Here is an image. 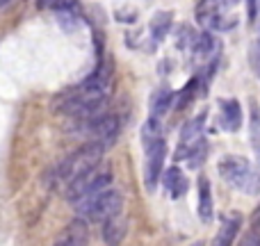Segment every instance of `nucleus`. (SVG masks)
Listing matches in <instances>:
<instances>
[{
	"label": "nucleus",
	"instance_id": "nucleus-1",
	"mask_svg": "<svg viewBox=\"0 0 260 246\" xmlns=\"http://www.w3.org/2000/svg\"><path fill=\"white\" fill-rule=\"evenodd\" d=\"M105 155V146L99 142H87L85 146H80L78 151H73L71 155H67L53 171L48 173V180H50V187H57V185H67L71 183L76 175L85 173V171L94 169V166L101 164Z\"/></svg>",
	"mask_w": 260,
	"mask_h": 246
},
{
	"label": "nucleus",
	"instance_id": "nucleus-2",
	"mask_svg": "<svg viewBox=\"0 0 260 246\" xmlns=\"http://www.w3.org/2000/svg\"><path fill=\"white\" fill-rule=\"evenodd\" d=\"M76 212L87 221H94V224H103L105 219L119 215L123 210V194L119 189H99V192L89 194V196L78 198L76 203Z\"/></svg>",
	"mask_w": 260,
	"mask_h": 246
},
{
	"label": "nucleus",
	"instance_id": "nucleus-3",
	"mask_svg": "<svg viewBox=\"0 0 260 246\" xmlns=\"http://www.w3.org/2000/svg\"><path fill=\"white\" fill-rule=\"evenodd\" d=\"M217 169H219L224 183H229L240 194H247V196H258L260 194V175L249 160L240 155H226L219 160Z\"/></svg>",
	"mask_w": 260,
	"mask_h": 246
},
{
	"label": "nucleus",
	"instance_id": "nucleus-4",
	"mask_svg": "<svg viewBox=\"0 0 260 246\" xmlns=\"http://www.w3.org/2000/svg\"><path fill=\"white\" fill-rule=\"evenodd\" d=\"M110 183H112V173H110V171H101L99 166H94V169L76 175L71 183H67L64 198H67L69 203H76L78 198L89 196V194L99 192V189L110 187Z\"/></svg>",
	"mask_w": 260,
	"mask_h": 246
},
{
	"label": "nucleus",
	"instance_id": "nucleus-5",
	"mask_svg": "<svg viewBox=\"0 0 260 246\" xmlns=\"http://www.w3.org/2000/svg\"><path fill=\"white\" fill-rule=\"evenodd\" d=\"M144 153H146V160H144V185H146V192L153 194L157 187V183H160L162 171H165V160H167L165 137L146 144V146H144Z\"/></svg>",
	"mask_w": 260,
	"mask_h": 246
},
{
	"label": "nucleus",
	"instance_id": "nucleus-6",
	"mask_svg": "<svg viewBox=\"0 0 260 246\" xmlns=\"http://www.w3.org/2000/svg\"><path fill=\"white\" fill-rule=\"evenodd\" d=\"M85 125V130L89 132V137L94 139V142L103 144L105 148H110L114 142H117L119 132H121V117H117V114H110L108 110H105L103 114H99V117L94 119H87V121H80Z\"/></svg>",
	"mask_w": 260,
	"mask_h": 246
},
{
	"label": "nucleus",
	"instance_id": "nucleus-7",
	"mask_svg": "<svg viewBox=\"0 0 260 246\" xmlns=\"http://www.w3.org/2000/svg\"><path fill=\"white\" fill-rule=\"evenodd\" d=\"M197 23L203 27V30L212 32V30H219V32H229L238 25V18L235 16H224L221 12V5L217 0H199L197 5Z\"/></svg>",
	"mask_w": 260,
	"mask_h": 246
},
{
	"label": "nucleus",
	"instance_id": "nucleus-8",
	"mask_svg": "<svg viewBox=\"0 0 260 246\" xmlns=\"http://www.w3.org/2000/svg\"><path fill=\"white\" fill-rule=\"evenodd\" d=\"M206 112H199L194 119H189L187 123L183 125L180 130V142H178V148L174 153V160H185L187 153L197 146L199 142L203 139V130H206Z\"/></svg>",
	"mask_w": 260,
	"mask_h": 246
},
{
	"label": "nucleus",
	"instance_id": "nucleus-9",
	"mask_svg": "<svg viewBox=\"0 0 260 246\" xmlns=\"http://www.w3.org/2000/svg\"><path fill=\"white\" fill-rule=\"evenodd\" d=\"M219 48H221L219 39H217L212 32L203 30L194 37L192 46H189V53H192L194 62H201L203 66H210V64H215V57L219 55Z\"/></svg>",
	"mask_w": 260,
	"mask_h": 246
},
{
	"label": "nucleus",
	"instance_id": "nucleus-10",
	"mask_svg": "<svg viewBox=\"0 0 260 246\" xmlns=\"http://www.w3.org/2000/svg\"><path fill=\"white\" fill-rule=\"evenodd\" d=\"M219 119L224 130L229 132H238L244 123V114H242V105L235 98H221L219 100Z\"/></svg>",
	"mask_w": 260,
	"mask_h": 246
},
{
	"label": "nucleus",
	"instance_id": "nucleus-11",
	"mask_svg": "<svg viewBox=\"0 0 260 246\" xmlns=\"http://www.w3.org/2000/svg\"><path fill=\"white\" fill-rule=\"evenodd\" d=\"M87 242H89V228H87V221L82 217L73 219L64 228V233L55 239V244H64V246H82Z\"/></svg>",
	"mask_w": 260,
	"mask_h": 246
},
{
	"label": "nucleus",
	"instance_id": "nucleus-12",
	"mask_svg": "<svg viewBox=\"0 0 260 246\" xmlns=\"http://www.w3.org/2000/svg\"><path fill=\"white\" fill-rule=\"evenodd\" d=\"M160 180H162V185H165L167 194H169L171 198H180L183 194H187L189 183H187V178H185V173H183L180 166L174 164V166H169L167 171H162Z\"/></svg>",
	"mask_w": 260,
	"mask_h": 246
},
{
	"label": "nucleus",
	"instance_id": "nucleus-13",
	"mask_svg": "<svg viewBox=\"0 0 260 246\" xmlns=\"http://www.w3.org/2000/svg\"><path fill=\"white\" fill-rule=\"evenodd\" d=\"M242 215L240 212H231V215H226L224 219H221V228L219 233H217V239L215 244L217 246H231L238 239V233L242 230Z\"/></svg>",
	"mask_w": 260,
	"mask_h": 246
},
{
	"label": "nucleus",
	"instance_id": "nucleus-14",
	"mask_svg": "<svg viewBox=\"0 0 260 246\" xmlns=\"http://www.w3.org/2000/svg\"><path fill=\"white\" fill-rule=\"evenodd\" d=\"M197 187H199V217H201L203 224H210L212 217H215V203H212V187H210V180L206 175H199L197 180Z\"/></svg>",
	"mask_w": 260,
	"mask_h": 246
},
{
	"label": "nucleus",
	"instance_id": "nucleus-15",
	"mask_svg": "<svg viewBox=\"0 0 260 246\" xmlns=\"http://www.w3.org/2000/svg\"><path fill=\"white\" fill-rule=\"evenodd\" d=\"M174 27V14L160 9V12L153 14L151 23H148V32H151V44H160L162 39H167V34Z\"/></svg>",
	"mask_w": 260,
	"mask_h": 246
},
{
	"label": "nucleus",
	"instance_id": "nucleus-16",
	"mask_svg": "<svg viewBox=\"0 0 260 246\" xmlns=\"http://www.w3.org/2000/svg\"><path fill=\"white\" fill-rule=\"evenodd\" d=\"M171 100H174V91H171L169 87L162 85V87H157V89H153L151 98H148V114L162 119L171 110Z\"/></svg>",
	"mask_w": 260,
	"mask_h": 246
},
{
	"label": "nucleus",
	"instance_id": "nucleus-17",
	"mask_svg": "<svg viewBox=\"0 0 260 246\" xmlns=\"http://www.w3.org/2000/svg\"><path fill=\"white\" fill-rule=\"evenodd\" d=\"M126 233H128V221H126V217H123V212H119V215L103 221V239L108 244L123 242Z\"/></svg>",
	"mask_w": 260,
	"mask_h": 246
},
{
	"label": "nucleus",
	"instance_id": "nucleus-18",
	"mask_svg": "<svg viewBox=\"0 0 260 246\" xmlns=\"http://www.w3.org/2000/svg\"><path fill=\"white\" fill-rule=\"evenodd\" d=\"M55 14H57L59 25H62L67 32H73V30H76L78 23H80V18H82L76 0H67L64 5H59V7L55 9Z\"/></svg>",
	"mask_w": 260,
	"mask_h": 246
},
{
	"label": "nucleus",
	"instance_id": "nucleus-19",
	"mask_svg": "<svg viewBox=\"0 0 260 246\" xmlns=\"http://www.w3.org/2000/svg\"><path fill=\"white\" fill-rule=\"evenodd\" d=\"M199 87H201V80H199V76H194L192 80H189L180 91H174V100H171V108H174L176 112L185 110V108H187V105L194 100V96H197V89H199Z\"/></svg>",
	"mask_w": 260,
	"mask_h": 246
},
{
	"label": "nucleus",
	"instance_id": "nucleus-20",
	"mask_svg": "<svg viewBox=\"0 0 260 246\" xmlns=\"http://www.w3.org/2000/svg\"><path fill=\"white\" fill-rule=\"evenodd\" d=\"M162 137V121L157 117H151L148 114V121L142 125V146L155 142V139Z\"/></svg>",
	"mask_w": 260,
	"mask_h": 246
},
{
	"label": "nucleus",
	"instance_id": "nucleus-21",
	"mask_svg": "<svg viewBox=\"0 0 260 246\" xmlns=\"http://www.w3.org/2000/svg\"><path fill=\"white\" fill-rule=\"evenodd\" d=\"M206 155H208V142L206 137L201 139V142L197 144V146L192 148V151L187 153V157H185V162H187L189 169H201L203 162H206Z\"/></svg>",
	"mask_w": 260,
	"mask_h": 246
},
{
	"label": "nucleus",
	"instance_id": "nucleus-22",
	"mask_svg": "<svg viewBox=\"0 0 260 246\" xmlns=\"http://www.w3.org/2000/svg\"><path fill=\"white\" fill-rule=\"evenodd\" d=\"M249 134H251V146L260 157V108L251 103V121H249Z\"/></svg>",
	"mask_w": 260,
	"mask_h": 246
},
{
	"label": "nucleus",
	"instance_id": "nucleus-23",
	"mask_svg": "<svg viewBox=\"0 0 260 246\" xmlns=\"http://www.w3.org/2000/svg\"><path fill=\"white\" fill-rule=\"evenodd\" d=\"M247 5V21L249 23H256V16H258V0H244Z\"/></svg>",
	"mask_w": 260,
	"mask_h": 246
},
{
	"label": "nucleus",
	"instance_id": "nucleus-24",
	"mask_svg": "<svg viewBox=\"0 0 260 246\" xmlns=\"http://www.w3.org/2000/svg\"><path fill=\"white\" fill-rule=\"evenodd\" d=\"M249 230H251V233H256V235H260V205L253 210L251 219H249Z\"/></svg>",
	"mask_w": 260,
	"mask_h": 246
},
{
	"label": "nucleus",
	"instance_id": "nucleus-25",
	"mask_svg": "<svg viewBox=\"0 0 260 246\" xmlns=\"http://www.w3.org/2000/svg\"><path fill=\"white\" fill-rule=\"evenodd\" d=\"M67 0H37V7L39 9H57L59 5H64Z\"/></svg>",
	"mask_w": 260,
	"mask_h": 246
},
{
	"label": "nucleus",
	"instance_id": "nucleus-26",
	"mask_svg": "<svg viewBox=\"0 0 260 246\" xmlns=\"http://www.w3.org/2000/svg\"><path fill=\"white\" fill-rule=\"evenodd\" d=\"M117 21H121V23H135V21H137V12L126 14V9H123V12H117Z\"/></svg>",
	"mask_w": 260,
	"mask_h": 246
},
{
	"label": "nucleus",
	"instance_id": "nucleus-27",
	"mask_svg": "<svg viewBox=\"0 0 260 246\" xmlns=\"http://www.w3.org/2000/svg\"><path fill=\"white\" fill-rule=\"evenodd\" d=\"M242 244H244V246H249V244H260V235L251 233V230H247V235L242 237Z\"/></svg>",
	"mask_w": 260,
	"mask_h": 246
},
{
	"label": "nucleus",
	"instance_id": "nucleus-28",
	"mask_svg": "<svg viewBox=\"0 0 260 246\" xmlns=\"http://www.w3.org/2000/svg\"><path fill=\"white\" fill-rule=\"evenodd\" d=\"M217 3L221 5V9H233L235 5L240 3V0H217Z\"/></svg>",
	"mask_w": 260,
	"mask_h": 246
},
{
	"label": "nucleus",
	"instance_id": "nucleus-29",
	"mask_svg": "<svg viewBox=\"0 0 260 246\" xmlns=\"http://www.w3.org/2000/svg\"><path fill=\"white\" fill-rule=\"evenodd\" d=\"M256 55H260V37H258V41H256Z\"/></svg>",
	"mask_w": 260,
	"mask_h": 246
},
{
	"label": "nucleus",
	"instance_id": "nucleus-30",
	"mask_svg": "<svg viewBox=\"0 0 260 246\" xmlns=\"http://www.w3.org/2000/svg\"><path fill=\"white\" fill-rule=\"evenodd\" d=\"M7 3H9V0H0V9H3L5 5H7Z\"/></svg>",
	"mask_w": 260,
	"mask_h": 246
},
{
	"label": "nucleus",
	"instance_id": "nucleus-31",
	"mask_svg": "<svg viewBox=\"0 0 260 246\" xmlns=\"http://www.w3.org/2000/svg\"><path fill=\"white\" fill-rule=\"evenodd\" d=\"M258 12H260V5H258Z\"/></svg>",
	"mask_w": 260,
	"mask_h": 246
}]
</instances>
